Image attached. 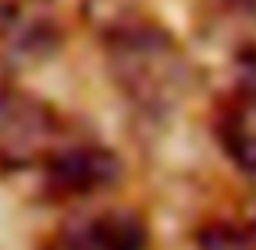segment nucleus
Here are the masks:
<instances>
[{
  "instance_id": "1",
  "label": "nucleus",
  "mask_w": 256,
  "mask_h": 250,
  "mask_svg": "<svg viewBox=\"0 0 256 250\" xmlns=\"http://www.w3.org/2000/svg\"><path fill=\"white\" fill-rule=\"evenodd\" d=\"M107 69L117 88L140 111H169L185 94L188 59L172 33L159 30L150 20L126 26L104 39Z\"/></svg>"
},
{
  "instance_id": "2",
  "label": "nucleus",
  "mask_w": 256,
  "mask_h": 250,
  "mask_svg": "<svg viewBox=\"0 0 256 250\" xmlns=\"http://www.w3.org/2000/svg\"><path fill=\"white\" fill-rule=\"evenodd\" d=\"M56 111L23 91H0V163L46 166L62 150Z\"/></svg>"
},
{
  "instance_id": "3",
  "label": "nucleus",
  "mask_w": 256,
  "mask_h": 250,
  "mask_svg": "<svg viewBox=\"0 0 256 250\" xmlns=\"http://www.w3.org/2000/svg\"><path fill=\"white\" fill-rule=\"evenodd\" d=\"M62 46L56 17L32 0L0 4V65L10 72H30L49 62Z\"/></svg>"
},
{
  "instance_id": "4",
  "label": "nucleus",
  "mask_w": 256,
  "mask_h": 250,
  "mask_svg": "<svg viewBox=\"0 0 256 250\" xmlns=\"http://www.w3.org/2000/svg\"><path fill=\"white\" fill-rule=\"evenodd\" d=\"M46 169V185L58 198H84L120 179V159L98 143H65Z\"/></svg>"
},
{
  "instance_id": "5",
  "label": "nucleus",
  "mask_w": 256,
  "mask_h": 250,
  "mask_svg": "<svg viewBox=\"0 0 256 250\" xmlns=\"http://www.w3.org/2000/svg\"><path fill=\"white\" fill-rule=\"evenodd\" d=\"M146 227L133 211L110 208L75 221L42 250H143Z\"/></svg>"
},
{
  "instance_id": "6",
  "label": "nucleus",
  "mask_w": 256,
  "mask_h": 250,
  "mask_svg": "<svg viewBox=\"0 0 256 250\" xmlns=\"http://www.w3.org/2000/svg\"><path fill=\"white\" fill-rule=\"evenodd\" d=\"M218 143L237 172L256 185V120L246 107H230L218 117Z\"/></svg>"
},
{
  "instance_id": "7",
  "label": "nucleus",
  "mask_w": 256,
  "mask_h": 250,
  "mask_svg": "<svg viewBox=\"0 0 256 250\" xmlns=\"http://www.w3.org/2000/svg\"><path fill=\"white\" fill-rule=\"evenodd\" d=\"M82 10H84L88 23L104 39L140 23V20H146L140 13V0H82Z\"/></svg>"
},
{
  "instance_id": "8",
  "label": "nucleus",
  "mask_w": 256,
  "mask_h": 250,
  "mask_svg": "<svg viewBox=\"0 0 256 250\" xmlns=\"http://www.w3.org/2000/svg\"><path fill=\"white\" fill-rule=\"evenodd\" d=\"M198 244L201 250H256V240L246 231V224H224V221L208 224Z\"/></svg>"
},
{
  "instance_id": "9",
  "label": "nucleus",
  "mask_w": 256,
  "mask_h": 250,
  "mask_svg": "<svg viewBox=\"0 0 256 250\" xmlns=\"http://www.w3.org/2000/svg\"><path fill=\"white\" fill-rule=\"evenodd\" d=\"M234 78H237L240 107H246V111H256V43L244 46V49L237 52Z\"/></svg>"
},
{
  "instance_id": "10",
  "label": "nucleus",
  "mask_w": 256,
  "mask_h": 250,
  "mask_svg": "<svg viewBox=\"0 0 256 250\" xmlns=\"http://www.w3.org/2000/svg\"><path fill=\"white\" fill-rule=\"evenodd\" d=\"M246 231H250V234H253V240H256V208H253L250 221H246Z\"/></svg>"
},
{
  "instance_id": "11",
  "label": "nucleus",
  "mask_w": 256,
  "mask_h": 250,
  "mask_svg": "<svg viewBox=\"0 0 256 250\" xmlns=\"http://www.w3.org/2000/svg\"><path fill=\"white\" fill-rule=\"evenodd\" d=\"M227 4H244V0H227Z\"/></svg>"
}]
</instances>
